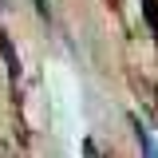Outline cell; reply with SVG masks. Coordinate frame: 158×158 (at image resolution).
Returning a JSON list of instances; mask_svg holds the SVG:
<instances>
[{
  "label": "cell",
  "instance_id": "cell-1",
  "mask_svg": "<svg viewBox=\"0 0 158 158\" xmlns=\"http://www.w3.org/2000/svg\"><path fill=\"white\" fill-rule=\"evenodd\" d=\"M138 142H142V150H146V154H158V142L150 138V131L142 127V118H138Z\"/></svg>",
  "mask_w": 158,
  "mask_h": 158
},
{
  "label": "cell",
  "instance_id": "cell-2",
  "mask_svg": "<svg viewBox=\"0 0 158 158\" xmlns=\"http://www.w3.org/2000/svg\"><path fill=\"white\" fill-rule=\"evenodd\" d=\"M142 8H146V16H150V28H154V36H158V8H154V0H142Z\"/></svg>",
  "mask_w": 158,
  "mask_h": 158
}]
</instances>
